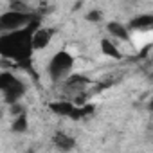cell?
Here are the masks:
<instances>
[{
	"instance_id": "9",
	"label": "cell",
	"mask_w": 153,
	"mask_h": 153,
	"mask_svg": "<svg viewBox=\"0 0 153 153\" xmlns=\"http://www.w3.org/2000/svg\"><path fill=\"white\" fill-rule=\"evenodd\" d=\"M106 31L110 33V36H114L115 40H121V42H130V33L126 29V25L119 24V22H110L106 25Z\"/></svg>"
},
{
	"instance_id": "14",
	"label": "cell",
	"mask_w": 153,
	"mask_h": 153,
	"mask_svg": "<svg viewBox=\"0 0 153 153\" xmlns=\"http://www.w3.org/2000/svg\"><path fill=\"white\" fill-rule=\"evenodd\" d=\"M27 153H33V151H27Z\"/></svg>"
},
{
	"instance_id": "8",
	"label": "cell",
	"mask_w": 153,
	"mask_h": 153,
	"mask_svg": "<svg viewBox=\"0 0 153 153\" xmlns=\"http://www.w3.org/2000/svg\"><path fill=\"white\" fill-rule=\"evenodd\" d=\"M52 142H54V146H56L58 149H61V151H70V149L76 146L74 139H72L70 135H67L65 131H56L54 137H52Z\"/></svg>"
},
{
	"instance_id": "2",
	"label": "cell",
	"mask_w": 153,
	"mask_h": 153,
	"mask_svg": "<svg viewBox=\"0 0 153 153\" xmlns=\"http://www.w3.org/2000/svg\"><path fill=\"white\" fill-rule=\"evenodd\" d=\"M0 92L4 94L9 105H15L25 94V87L13 72L6 70V72H0Z\"/></svg>"
},
{
	"instance_id": "11",
	"label": "cell",
	"mask_w": 153,
	"mask_h": 153,
	"mask_svg": "<svg viewBox=\"0 0 153 153\" xmlns=\"http://www.w3.org/2000/svg\"><path fill=\"white\" fill-rule=\"evenodd\" d=\"M101 51H103L105 56H110V58H114V59H119V58H121V51L117 49V45H115L112 40H103V42H101Z\"/></svg>"
},
{
	"instance_id": "10",
	"label": "cell",
	"mask_w": 153,
	"mask_h": 153,
	"mask_svg": "<svg viewBox=\"0 0 153 153\" xmlns=\"http://www.w3.org/2000/svg\"><path fill=\"white\" fill-rule=\"evenodd\" d=\"M76 105L72 101H56V103H51V110L56 114V115H61V117H72V112H74Z\"/></svg>"
},
{
	"instance_id": "4",
	"label": "cell",
	"mask_w": 153,
	"mask_h": 153,
	"mask_svg": "<svg viewBox=\"0 0 153 153\" xmlns=\"http://www.w3.org/2000/svg\"><path fill=\"white\" fill-rule=\"evenodd\" d=\"M33 22H36V18L31 13L7 11L4 15H0V33H2V34L15 33V31L24 29V27H29Z\"/></svg>"
},
{
	"instance_id": "7",
	"label": "cell",
	"mask_w": 153,
	"mask_h": 153,
	"mask_svg": "<svg viewBox=\"0 0 153 153\" xmlns=\"http://www.w3.org/2000/svg\"><path fill=\"white\" fill-rule=\"evenodd\" d=\"M151 25H153L151 15H139L128 24L126 29H130L131 33H144V31H151Z\"/></svg>"
},
{
	"instance_id": "3",
	"label": "cell",
	"mask_w": 153,
	"mask_h": 153,
	"mask_svg": "<svg viewBox=\"0 0 153 153\" xmlns=\"http://www.w3.org/2000/svg\"><path fill=\"white\" fill-rule=\"evenodd\" d=\"M72 67H74V58L68 51L56 52L49 63V74H51L52 81H65L70 76Z\"/></svg>"
},
{
	"instance_id": "1",
	"label": "cell",
	"mask_w": 153,
	"mask_h": 153,
	"mask_svg": "<svg viewBox=\"0 0 153 153\" xmlns=\"http://www.w3.org/2000/svg\"><path fill=\"white\" fill-rule=\"evenodd\" d=\"M36 29V22H33L29 27H24L15 33L0 34V56L15 59L18 63H25L31 59L33 47H31V34Z\"/></svg>"
},
{
	"instance_id": "13",
	"label": "cell",
	"mask_w": 153,
	"mask_h": 153,
	"mask_svg": "<svg viewBox=\"0 0 153 153\" xmlns=\"http://www.w3.org/2000/svg\"><path fill=\"white\" fill-rule=\"evenodd\" d=\"M87 20H90V22H97V20H101V13L99 11H90L88 15H87Z\"/></svg>"
},
{
	"instance_id": "12",
	"label": "cell",
	"mask_w": 153,
	"mask_h": 153,
	"mask_svg": "<svg viewBox=\"0 0 153 153\" xmlns=\"http://www.w3.org/2000/svg\"><path fill=\"white\" fill-rule=\"evenodd\" d=\"M27 117L25 115H18L15 121H13V124H11V130L15 131V133H22V131H25L27 130Z\"/></svg>"
},
{
	"instance_id": "6",
	"label": "cell",
	"mask_w": 153,
	"mask_h": 153,
	"mask_svg": "<svg viewBox=\"0 0 153 153\" xmlns=\"http://www.w3.org/2000/svg\"><path fill=\"white\" fill-rule=\"evenodd\" d=\"M51 38H52V29H47V27H36L31 34V47L33 51H42L45 49L49 43H51Z\"/></svg>"
},
{
	"instance_id": "5",
	"label": "cell",
	"mask_w": 153,
	"mask_h": 153,
	"mask_svg": "<svg viewBox=\"0 0 153 153\" xmlns=\"http://www.w3.org/2000/svg\"><path fill=\"white\" fill-rule=\"evenodd\" d=\"M61 83H63V92L67 96H70V97H79L85 92V88L88 85V79L85 78V76H81V74H70L68 78L65 81H61Z\"/></svg>"
}]
</instances>
